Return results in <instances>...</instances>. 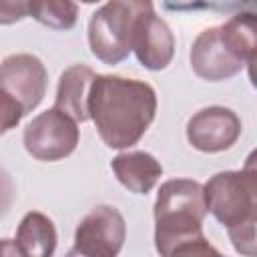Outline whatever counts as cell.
I'll return each mask as SVG.
<instances>
[{
  "instance_id": "obj_7",
  "label": "cell",
  "mask_w": 257,
  "mask_h": 257,
  "mask_svg": "<svg viewBox=\"0 0 257 257\" xmlns=\"http://www.w3.org/2000/svg\"><path fill=\"white\" fill-rule=\"evenodd\" d=\"M241 118L227 106H205L187 122V141L201 153H223L241 137Z\"/></svg>"
},
{
  "instance_id": "obj_12",
  "label": "cell",
  "mask_w": 257,
  "mask_h": 257,
  "mask_svg": "<svg viewBox=\"0 0 257 257\" xmlns=\"http://www.w3.org/2000/svg\"><path fill=\"white\" fill-rule=\"evenodd\" d=\"M191 215L201 221L207 217V203L203 185L193 179H171L165 181L157 193L153 215Z\"/></svg>"
},
{
  "instance_id": "obj_3",
  "label": "cell",
  "mask_w": 257,
  "mask_h": 257,
  "mask_svg": "<svg viewBox=\"0 0 257 257\" xmlns=\"http://www.w3.org/2000/svg\"><path fill=\"white\" fill-rule=\"evenodd\" d=\"M153 10V0H108L90 16V52L104 64L122 62L133 52L131 44L137 20Z\"/></svg>"
},
{
  "instance_id": "obj_13",
  "label": "cell",
  "mask_w": 257,
  "mask_h": 257,
  "mask_svg": "<svg viewBox=\"0 0 257 257\" xmlns=\"http://www.w3.org/2000/svg\"><path fill=\"white\" fill-rule=\"evenodd\" d=\"M94 70L84 64L68 66L58 80L54 106L72 116L76 122L88 120V94L94 80Z\"/></svg>"
},
{
  "instance_id": "obj_4",
  "label": "cell",
  "mask_w": 257,
  "mask_h": 257,
  "mask_svg": "<svg viewBox=\"0 0 257 257\" xmlns=\"http://www.w3.org/2000/svg\"><path fill=\"white\" fill-rule=\"evenodd\" d=\"M78 137V122L60 108L52 106L26 124L22 141L26 153L32 159L56 163L74 153Z\"/></svg>"
},
{
  "instance_id": "obj_2",
  "label": "cell",
  "mask_w": 257,
  "mask_h": 257,
  "mask_svg": "<svg viewBox=\"0 0 257 257\" xmlns=\"http://www.w3.org/2000/svg\"><path fill=\"white\" fill-rule=\"evenodd\" d=\"M207 213H211L225 229L241 255H255L257 225V173L253 155L241 171H221L205 185Z\"/></svg>"
},
{
  "instance_id": "obj_6",
  "label": "cell",
  "mask_w": 257,
  "mask_h": 257,
  "mask_svg": "<svg viewBox=\"0 0 257 257\" xmlns=\"http://www.w3.org/2000/svg\"><path fill=\"white\" fill-rule=\"evenodd\" d=\"M46 86L48 72L38 56L18 52L0 62V88L18 100L26 114L42 102Z\"/></svg>"
},
{
  "instance_id": "obj_11",
  "label": "cell",
  "mask_w": 257,
  "mask_h": 257,
  "mask_svg": "<svg viewBox=\"0 0 257 257\" xmlns=\"http://www.w3.org/2000/svg\"><path fill=\"white\" fill-rule=\"evenodd\" d=\"M118 183L135 195H147L163 177V165L147 151H124L110 161Z\"/></svg>"
},
{
  "instance_id": "obj_14",
  "label": "cell",
  "mask_w": 257,
  "mask_h": 257,
  "mask_svg": "<svg viewBox=\"0 0 257 257\" xmlns=\"http://www.w3.org/2000/svg\"><path fill=\"white\" fill-rule=\"evenodd\" d=\"M56 227L40 211H28L16 229V247L22 257H50L56 249Z\"/></svg>"
},
{
  "instance_id": "obj_9",
  "label": "cell",
  "mask_w": 257,
  "mask_h": 257,
  "mask_svg": "<svg viewBox=\"0 0 257 257\" xmlns=\"http://www.w3.org/2000/svg\"><path fill=\"white\" fill-rule=\"evenodd\" d=\"M189 58L193 72L209 82L229 80L245 68V62L225 42L219 26L199 32V36L193 40Z\"/></svg>"
},
{
  "instance_id": "obj_10",
  "label": "cell",
  "mask_w": 257,
  "mask_h": 257,
  "mask_svg": "<svg viewBox=\"0 0 257 257\" xmlns=\"http://www.w3.org/2000/svg\"><path fill=\"white\" fill-rule=\"evenodd\" d=\"M133 52L149 70H165L175 56V36L169 24L153 12L143 14L133 30Z\"/></svg>"
},
{
  "instance_id": "obj_20",
  "label": "cell",
  "mask_w": 257,
  "mask_h": 257,
  "mask_svg": "<svg viewBox=\"0 0 257 257\" xmlns=\"http://www.w3.org/2000/svg\"><path fill=\"white\" fill-rule=\"evenodd\" d=\"M0 255H20V249L10 239H0Z\"/></svg>"
},
{
  "instance_id": "obj_1",
  "label": "cell",
  "mask_w": 257,
  "mask_h": 257,
  "mask_svg": "<svg viewBox=\"0 0 257 257\" xmlns=\"http://www.w3.org/2000/svg\"><path fill=\"white\" fill-rule=\"evenodd\" d=\"M157 114L155 88L139 78L96 74L88 94V118L108 149L137 145Z\"/></svg>"
},
{
  "instance_id": "obj_21",
  "label": "cell",
  "mask_w": 257,
  "mask_h": 257,
  "mask_svg": "<svg viewBox=\"0 0 257 257\" xmlns=\"http://www.w3.org/2000/svg\"><path fill=\"white\" fill-rule=\"evenodd\" d=\"M82 4H96V2H100V0H80Z\"/></svg>"
},
{
  "instance_id": "obj_5",
  "label": "cell",
  "mask_w": 257,
  "mask_h": 257,
  "mask_svg": "<svg viewBox=\"0 0 257 257\" xmlns=\"http://www.w3.org/2000/svg\"><path fill=\"white\" fill-rule=\"evenodd\" d=\"M126 239V221L112 205H96L86 213L74 231L72 255L114 257Z\"/></svg>"
},
{
  "instance_id": "obj_16",
  "label": "cell",
  "mask_w": 257,
  "mask_h": 257,
  "mask_svg": "<svg viewBox=\"0 0 257 257\" xmlns=\"http://www.w3.org/2000/svg\"><path fill=\"white\" fill-rule=\"evenodd\" d=\"M28 16L52 30H70L76 24L74 0H28Z\"/></svg>"
},
{
  "instance_id": "obj_17",
  "label": "cell",
  "mask_w": 257,
  "mask_h": 257,
  "mask_svg": "<svg viewBox=\"0 0 257 257\" xmlns=\"http://www.w3.org/2000/svg\"><path fill=\"white\" fill-rule=\"evenodd\" d=\"M24 114L26 112H24L22 104L14 96H10L6 90L0 88V137L8 131L16 128Z\"/></svg>"
},
{
  "instance_id": "obj_18",
  "label": "cell",
  "mask_w": 257,
  "mask_h": 257,
  "mask_svg": "<svg viewBox=\"0 0 257 257\" xmlns=\"http://www.w3.org/2000/svg\"><path fill=\"white\" fill-rule=\"evenodd\" d=\"M28 16V0H0V24H16Z\"/></svg>"
},
{
  "instance_id": "obj_19",
  "label": "cell",
  "mask_w": 257,
  "mask_h": 257,
  "mask_svg": "<svg viewBox=\"0 0 257 257\" xmlns=\"http://www.w3.org/2000/svg\"><path fill=\"white\" fill-rule=\"evenodd\" d=\"M14 201V185H12V179L8 177V173H4L0 169V217H4L10 209Z\"/></svg>"
},
{
  "instance_id": "obj_15",
  "label": "cell",
  "mask_w": 257,
  "mask_h": 257,
  "mask_svg": "<svg viewBox=\"0 0 257 257\" xmlns=\"http://www.w3.org/2000/svg\"><path fill=\"white\" fill-rule=\"evenodd\" d=\"M219 28H221L225 42L231 46V50L245 62V66H251L255 62V54H257L255 14L253 12L235 14L231 20H227Z\"/></svg>"
},
{
  "instance_id": "obj_8",
  "label": "cell",
  "mask_w": 257,
  "mask_h": 257,
  "mask_svg": "<svg viewBox=\"0 0 257 257\" xmlns=\"http://www.w3.org/2000/svg\"><path fill=\"white\" fill-rule=\"evenodd\" d=\"M155 247L161 255H217L203 235V221L191 215H155Z\"/></svg>"
}]
</instances>
